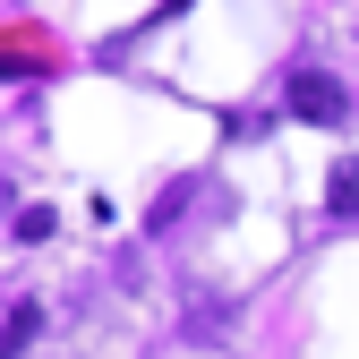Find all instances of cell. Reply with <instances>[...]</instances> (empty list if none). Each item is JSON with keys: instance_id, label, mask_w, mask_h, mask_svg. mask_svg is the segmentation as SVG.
Wrapping results in <instances>:
<instances>
[{"instance_id": "5b68a950", "label": "cell", "mask_w": 359, "mask_h": 359, "mask_svg": "<svg viewBox=\"0 0 359 359\" xmlns=\"http://www.w3.org/2000/svg\"><path fill=\"white\" fill-rule=\"evenodd\" d=\"M18 240H26V248L52 240V205H26V214H18Z\"/></svg>"}, {"instance_id": "3957f363", "label": "cell", "mask_w": 359, "mask_h": 359, "mask_svg": "<svg viewBox=\"0 0 359 359\" xmlns=\"http://www.w3.org/2000/svg\"><path fill=\"white\" fill-rule=\"evenodd\" d=\"M43 52H34V34H0V77H34Z\"/></svg>"}, {"instance_id": "52a82bcc", "label": "cell", "mask_w": 359, "mask_h": 359, "mask_svg": "<svg viewBox=\"0 0 359 359\" xmlns=\"http://www.w3.org/2000/svg\"><path fill=\"white\" fill-rule=\"evenodd\" d=\"M0 205H9V180H0Z\"/></svg>"}, {"instance_id": "7a4b0ae2", "label": "cell", "mask_w": 359, "mask_h": 359, "mask_svg": "<svg viewBox=\"0 0 359 359\" xmlns=\"http://www.w3.org/2000/svg\"><path fill=\"white\" fill-rule=\"evenodd\" d=\"M325 205H334V214H342V222H359V154H351V163H334V171H325Z\"/></svg>"}, {"instance_id": "6da1fadb", "label": "cell", "mask_w": 359, "mask_h": 359, "mask_svg": "<svg viewBox=\"0 0 359 359\" xmlns=\"http://www.w3.org/2000/svg\"><path fill=\"white\" fill-rule=\"evenodd\" d=\"M291 120L334 128V120H351V103H342V86H334L325 69H299V77H291Z\"/></svg>"}, {"instance_id": "8992f818", "label": "cell", "mask_w": 359, "mask_h": 359, "mask_svg": "<svg viewBox=\"0 0 359 359\" xmlns=\"http://www.w3.org/2000/svg\"><path fill=\"white\" fill-rule=\"evenodd\" d=\"M163 9H189V0H163Z\"/></svg>"}, {"instance_id": "277c9868", "label": "cell", "mask_w": 359, "mask_h": 359, "mask_svg": "<svg viewBox=\"0 0 359 359\" xmlns=\"http://www.w3.org/2000/svg\"><path fill=\"white\" fill-rule=\"evenodd\" d=\"M34 325H43V308L26 299V308H9V325H0V359H18L26 342H34Z\"/></svg>"}]
</instances>
